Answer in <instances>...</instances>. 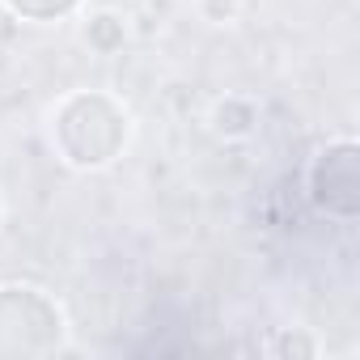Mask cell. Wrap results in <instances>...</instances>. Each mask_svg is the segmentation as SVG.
<instances>
[{
	"label": "cell",
	"mask_w": 360,
	"mask_h": 360,
	"mask_svg": "<svg viewBox=\"0 0 360 360\" xmlns=\"http://www.w3.org/2000/svg\"><path fill=\"white\" fill-rule=\"evenodd\" d=\"M0 221H5V200H0Z\"/></svg>",
	"instance_id": "9"
},
{
	"label": "cell",
	"mask_w": 360,
	"mask_h": 360,
	"mask_svg": "<svg viewBox=\"0 0 360 360\" xmlns=\"http://www.w3.org/2000/svg\"><path fill=\"white\" fill-rule=\"evenodd\" d=\"M259 119H263V106L259 98L250 94H221L212 106H208V131L225 144H242L259 131Z\"/></svg>",
	"instance_id": "4"
},
{
	"label": "cell",
	"mask_w": 360,
	"mask_h": 360,
	"mask_svg": "<svg viewBox=\"0 0 360 360\" xmlns=\"http://www.w3.org/2000/svg\"><path fill=\"white\" fill-rule=\"evenodd\" d=\"M89 0H0V9L22 18V22H34V26H56V22H72Z\"/></svg>",
	"instance_id": "6"
},
{
	"label": "cell",
	"mask_w": 360,
	"mask_h": 360,
	"mask_svg": "<svg viewBox=\"0 0 360 360\" xmlns=\"http://www.w3.org/2000/svg\"><path fill=\"white\" fill-rule=\"evenodd\" d=\"M267 356H322V339L309 335L305 326H280L267 343H263Z\"/></svg>",
	"instance_id": "7"
},
{
	"label": "cell",
	"mask_w": 360,
	"mask_h": 360,
	"mask_svg": "<svg viewBox=\"0 0 360 360\" xmlns=\"http://www.w3.org/2000/svg\"><path fill=\"white\" fill-rule=\"evenodd\" d=\"M77 34L94 56H119L131 39V26H127V13L102 5V9H81L77 13Z\"/></svg>",
	"instance_id": "5"
},
{
	"label": "cell",
	"mask_w": 360,
	"mask_h": 360,
	"mask_svg": "<svg viewBox=\"0 0 360 360\" xmlns=\"http://www.w3.org/2000/svg\"><path fill=\"white\" fill-rule=\"evenodd\" d=\"M305 191L309 204L318 212H326L330 221H356L360 217V144L356 136H339L326 140L309 169H305Z\"/></svg>",
	"instance_id": "3"
},
{
	"label": "cell",
	"mask_w": 360,
	"mask_h": 360,
	"mask_svg": "<svg viewBox=\"0 0 360 360\" xmlns=\"http://www.w3.org/2000/svg\"><path fill=\"white\" fill-rule=\"evenodd\" d=\"M68 314L47 288L22 280L0 284V360L60 356L68 347Z\"/></svg>",
	"instance_id": "2"
},
{
	"label": "cell",
	"mask_w": 360,
	"mask_h": 360,
	"mask_svg": "<svg viewBox=\"0 0 360 360\" xmlns=\"http://www.w3.org/2000/svg\"><path fill=\"white\" fill-rule=\"evenodd\" d=\"M246 13V0H200V18L212 26H233Z\"/></svg>",
	"instance_id": "8"
},
{
	"label": "cell",
	"mask_w": 360,
	"mask_h": 360,
	"mask_svg": "<svg viewBox=\"0 0 360 360\" xmlns=\"http://www.w3.org/2000/svg\"><path fill=\"white\" fill-rule=\"evenodd\" d=\"M136 136L131 106L110 89H68L47 110V144L77 174L110 169Z\"/></svg>",
	"instance_id": "1"
}]
</instances>
